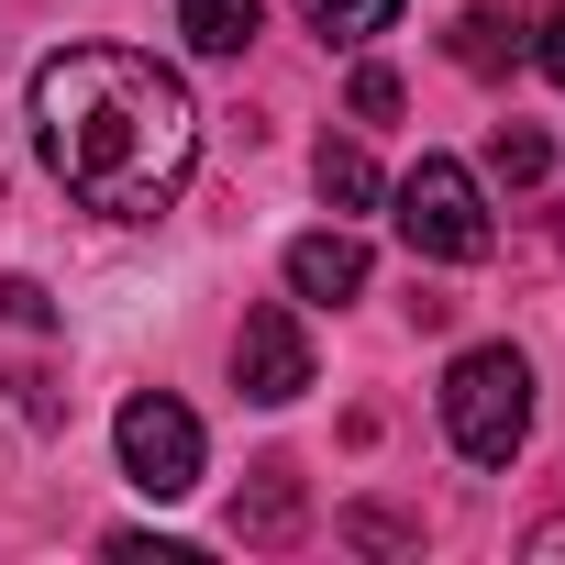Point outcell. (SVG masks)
Instances as JSON below:
<instances>
[{"instance_id": "obj_1", "label": "cell", "mask_w": 565, "mask_h": 565, "mask_svg": "<svg viewBox=\"0 0 565 565\" xmlns=\"http://www.w3.org/2000/svg\"><path fill=\"white\" fill-rule=\"evenodd\" d=\"M34 145L100 222H156L200 167V100L134 45H67L34 67Z\"/></svg>"}, {"instance_id": "obj_2", "label": "cell", "mask_w": 565, "mask_h": 565, "mask_svg": "<svg viewBox=\"0 0 565 565\" xmlns=\"http://www.w3.org/2000/svg\"><path fill=\"white\" fill-rule=\"evenodd\" d=\"M444 433L466 466H510L532 444V366L510 344H466L455 377H444Z\"/></svg>"}, {"instance_id": "obj_3", "label": "cell", "mask_w": 565, "mask_h": 565, "mask_svg": "<svg viewBox=\"0 0 565 565\" xmlns=\"http://www.w3.org/2000/svg\"><path fill=\"white\" fill-rule=\"evenodd\" d=\"M388 200H399V244L433 255V266H477V255L499 244V233H488V189H477L455 156H422Z\"/></svg>"}, {"instance_id": "obj_4", "label": "cell", "mask_w": 565, "mask_h": 565, "mask_svg": "<svg viewBox=\"0 0 565 565\" xmlns=\"http://www.w3.org/2000/svg\"><path fill=\"white\" fill-rule=\"evenodd\" d=\"M111 444H122V477H134L145 499H189V488H200V422H189V411H178L167 388L122 399Z\"/></svg>"}, {"instance_id": "obj_5", "label": "cell", "mask_w": 565, "mask_h": 565, "mask_svg": "<svg viewBox=\"0 0 565 565\" xmlns=\"http://www.w3.org/2000/svg\"><path fill=\"white\" fill-rule=\"evenodd\" d=\"M233 377H244V399H255V411H289V399L311 388V333H300V311H289V300L244 311V333H233Z\"/></svg>"}, {"instance_id": "obj_6", "label": "cell", "mask_w": 565, "mask_h": 565, "mask_svg": "<svg viewBox=\"0 0 565 565\" xmlns=\"http://www.w3.org/2000/svg\"><path fill=\"white\" fill-rule=\"evenodd\" d=\"M355 289H366V244H355L344 222L289 244V300H355Z\"/></svg>"}, {"instance_id": "obj_7", "label": "cell", "mask_w": 565, "mask_h": 565, "mask_svg": "<svg viewBox=\"0 0 565 565\" xmlns=\"http://www.w3.org/2000/svg\"><path fill=\"white\" fill-rule=\"evenodd\" d=\"M300 510H311V499H300V477H289V466H255V488L233 499V532H244V543H289V532H300Z\"/></svg>"}, {"instance_id": "obj_8", "label": "cell", "mask_w": 565, "mask_h": 565, "mask_svg": "<svg viewBox=\"0 0 565 565\" xmlns=\"http://www.w3.org/2000/svg\"><path fill=\"white\" fill-rule=\"evenodd\" d=\"M178 34L200 56H244L255 45V0H178Z\"/></svg>"}, {"instance_id": "obj_9", "label": "cell", "mask_w": 565, "mask_h": 565, "mask_svg": "<svg viewBox=\"0 0 565 565\" xmlns=\"http://www.w3.org/2000/svg\"><path fill=\"white\" fill-rule=\"evenodd\" d=\"M488 178H499V189H543V178H554L543 122H499V134H488Z\"/></svg>"}, {"instance_id": "obj_10", "label": "cell", "mask_w": 565, "mask_h": 565, "mask_svg": "<svg viewBox=\"0 0 565 565\" xmlns=\"http://www.w3.org/2000/svg\"><path fill=\"white\" fill-rule=\"evenodd\" d=\"M510 56H521V23H510V12H466V23H455V67H466V78H499Z\"/></svg>"}, {"instance_id": "obj_11", "label": "cell", "mask_w": 565, "mask_h": 565, "mask_svg": "<svg viewBox=\"0 0 565 565\" xmlns=\"http://www.w3.org/2000/svg\"><path fill=\"white\" fill-rule=\"evenodd\" d=\"M311 178H322V200H333V211H366V200L388 189L366 145H322V156H311Z\"/></svg>"}, {"instance_id": "obj_12", "label": "cell", "mask_w": 565, "mask_h": 565, "mask_svg": "<svg viewBox=\"0 0 565 565\" xmlns=\"http://www.w3.org/2000/svg\"><path fill=\"white\" fill-rule=\"evenodd\" d=\"M399 23V0H311V34L322 45H377Z\"/></svg>"}, {"instance_id": "obj_13", "label": "cell", "mask_w": 565, "mask_h": 565, "mask_svg": "<svg viewBox=\"0 0 565 565\" xmlns=\"http://www.w3.org/2000/svg\"><path fill=\"white\" fill-rule=\"evenodd\" d=\"M355 122H399V78L388 67H355Z\"/></svg>"}, {"instance_id": "obj_14", "label": "cell", "mask_w": 565, "mask_h": 565, "mask_svg": "<svg viewBox=\"0 0 565 565\" xmlns=\"http://www.w3.org/2000/svg\"><path fill=\"white\" fill-rule=\"evenodd\" d=\"M532 67L565 89V12H543V34H532Z\"/></svg>"}]
</instances>
